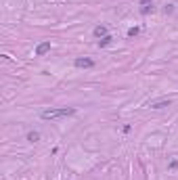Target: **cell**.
<instances>
[{"label": "cell", "instance_id": "cell-3", "mask_svg": "<svg viewBox=\"0 0 178 180\" xmlns=\"http://www.w3.org/2000/svg\"><path fill=\"white\" fill-rule=\"evenodd\" d=\"M48 50H50V42H42V44H38V46H36V55L42 57V55H46Z\"/></svg>", "mask_w": 178, "mask_h": 180}, {"label": "cell", "instance_id": "cell-5", "mask_svg": "<svg viewBox=\"0 0 178 180\" xmlns=\"http://www.w3.org/2000/svg\"><path fill=\"white\" fill-rule=\"evenodd\" d=\"M94 36L96 38H105V36H107V28H105V25H96L94 28Z\"/></svg>", "mask_w": 178, "mask_h": 180}, {"label": "cell", "instance_id": "cell-8", "mask_svg": "<svg viewBox=\"0 0 178 180\" xmlns=\"http://www.w3.org/2000/svg\"><path fill=\"white\" fill-rule=\"evenodd\" d=\"M138 32H140L138 28H130V29H128V36H130V38H134V36H136Z\"/></svg>", "mask_w": 178, "mask_h": 180}, {"label": "cell", "instance_id": "cell-4", "mask_svg": "<svg viewBox=\"0 0 178 180\" xmlns=\"http://www.w3.org/2000/svg\"><path fill=\"white\" fill-rule=\"evenodd\" d=\"M170 105H172L170 98H161V101H157V103H151L149 107L151 109H164V107H170Z\"/></svg>", "mask_w": 178, "mask_h": 180}, {"label": "cell", "instance_id": "cell-7", "mask_svg": "<svg viewBox=\"0 0 178 180\" xmlns=\"http://www.w3.org/2000/svg\"><path fill=\"white\" fill-rule=\"evenodd\" d=\"M111 40H113V38H111V36L107 34V36H105V38H101V40H99V46H101V48H105L107 44H111Z\"/></svg>", "mask_w": 178, "mask_h": 180}, {"label": "cell", "instance_id": "cell-1", "mask_svg": "<svg viewBox=\"0 0 178 180\" xmlns=\"http://www.w3.org/2000/svg\"><path fill=\"white\" fill-rule=\"evenodd\" d=\"M75 115L74 107H61V109H46L42 111V119H59V118H69Z\"/></svg>", "mask_w": 178, "mask_h": 180}, {"label": "cell", "instance_id": "cell-2", "mask_svg": "<svg viewBox=\"0 0 178 180\" xmlns=\"http://www.w3.org/2000/svg\"><path fill=\"white\" fill-rule=\"evenodd\" d=\"M74 63H75V67H92V65H94V61L88 59V57H78Z\"/></svg>", "mask_w": 178, "mask_h": 180}, {"label": "cell", "instance_id": "cell-6", "mask_svg": "<svg viewBox=\"0 0 178 180\" xmlns=\"http://www.w3.org/2000/svg\"><path fill=\"white\" fill-rule=\"evenodd\" d=\"M28 140L29 142H38L40 140V132H28Z\"/></svg>", "mask_w": 178, "mask_h": 180}, {"label": "cell", "instance_id": "cell-10", "mask_svg": "<svg viewBox=\"0 0 178 180\" xmlns=\"http://www.w3.org/2000/svg\"><path fill=\"white\" fill-rule=\"evenodd\" d=\"M147 2H151V0H143V4H147Z\"/></svg>", "mask_w": 178, "mask_h": 180}, {"label": "cell", "instance_id": "cell-9", "mask_svg": "<svg viewBox=\"0 0 178 180\" xmlns=\"http://www.w3.org/2000/svg\"><path fill=\"white\" fill-rule=\"evenodd\" d=\"M176 168H178V161L172 159V161H170V170H176Z\"/></svg>", "mask_w": 178, "mask_h": 180}]
</instances>
